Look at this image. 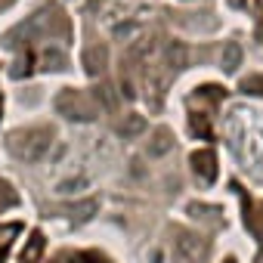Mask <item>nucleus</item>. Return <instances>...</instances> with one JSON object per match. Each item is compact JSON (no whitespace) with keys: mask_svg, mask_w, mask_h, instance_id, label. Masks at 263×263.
Masks as SVG:
<instances>
[{"mask_svg":"<svg viewBox=\"0 0 263 263\" xmlns=\"http://www.w3.org/2000/svg\"><path fill=\"white\" fill-rule=\"evenodd\" d=\"M44 235L41 232H34L31 238H28V245H25V251H22V257H19V263H37L41 260V254H44Z\"/></svg>","mask_w":263,"mask_h":263,"instance_id":"20e7f679","label":"nucleus"},{"mask_svg":"<svg viewBox=\"0 0 263 263\" xmlns=\"http://www.w3.org/2000/svg\"><path fill=\"white\" fill-rule=\"evenodd\" d=\"M47 137H50L47 130H19V134L10 137V146H13V152H16L19 158H25V161H37V158L47 152V146H50Z\"/></svg>","mask_w":263,"mask_h":263,"instance_id":"f257e3e1","label":"nucleus"},{"mask_svg":"<svg viewBox=\"0 0 263 263\" xmlns=\"http://www.w3.org/2000/svg\"><path fill=\"white\" fill-rule=\"evenodd\" d=\"M16 201V195H13V189L7 186V183H0V211H4L7 204H13Z\"/></svg>","mask_w":263,"mask_h":263,"instance_id":"423d86ee","label":"nucleus"},{"mask_svg":"<svg viewBox=\"0 0 263 263\" xmlns=\"http://www.w3.org/2000/svg\"><path fill=\"white\" fill-rule=\"evenodd\" d=\"M59 108L68 118H93L90 115V102H84V96H78V93H62L59 96Z\"/></svg>","mask_w":263,"mask_h":263,"instance_id":"f03ea898","label":"nucleus"},{"mask_svg":"<svg viewBox=\"0 0 263 263\" xmlns=\"http://www.w3.org/2000/svg\"><path fill=\"white\" fill-rule=\"evenodd\" d=\"M195 171H201L204 180H214V155H211V152L195 155Z\"/></svg>","mask_w":263,"mask_h":263,"instance_id":"39448f33","label":"nucleus"},{"mask_svg":"<svg viewBox=\"0 0 263 263\" xmlns=\"http://www.w3.org/2000/svg\"><path fill=\"white\" fill-rule=\"evenodd\" d=\"M177 248H180V254H183V260L186 263H195V260H201L204 257V241H198V238H192V235H183V238H177Z\"/></svg>","mask_w":263,"mask_h":263,"instance_id":"7ed1b4c3","label":"nucleus"},{"mask_svg":"<svg viewBox=\"0 0 263 263\" xmlns=\"http://www.w3.org/2000/svg\"><path fill=\"white\" fill-rule=\"evenodd\" d=\"M56 263H87V257L84 254H62Z\"/></svg>","mask_w":263,"mask_h":263,"instance_id":"0eeeda50","label":"nucleus"}]
</instances>
